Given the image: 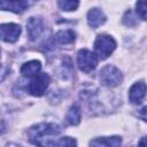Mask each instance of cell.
Returning a JSON list of instances; mask_svg holds the SVG:
<instances>
[{
	"mask_svg": "<svg viewBox=\"0 0 147 147\" xmlns=\"http://www.w3.org/2000/svg\"><path fill=\"white\" fill-rule=\"evenodd\" d=\"M61 132V129L57 124L54 123H40L33 125L29 129L28 136L32 144L39 146H52V140L54 136H57Z\"/></svg>",
	"mask_w": 147,
	"mask_h": 147,
	"instance_id": "cell-1",
	"label": "cell"
},
{
	"mask_svg": "<svg viewBox=\"0 0 147 147\" xmlns=\"http://www.w3.org/2000/svg\"><path fill=\"white\" fill-rule=\"evenodd\" d=\"M94 48L99 59H107L116 48V41L108 34H99L94 41Z\"/></svg>",
	"mask_w": 147,
	"mask_h": 147,
	"instance_id": "cell-2",
	"label": "cell"
},
{
	"mask_svg": "<svg viewBox=\"0 0 147 147\" xmlns=\"http://www.w3.org/2000/svg\"><path fill=\"white\" fill-rule=\"evenodd\" d=\"M100 82L102 85L108 87H115L121 84L123 76L122 72L114 65H106L100 71Z\"/></svg>",
	"mask_w": 147,
	"mask_h": 147,
	"instance_id": "cell-3",
	"label": "cell"
},
{
	"mask_svg": "<svg viewBox=\"0 0 147 147\" xmlns=\"http://www.w3.org/2000/svg\"><path fill=\"white\" fill-rule=\"evenodd\" d=\"M77 64L82 71L91 72L98 65V56L88 49H80L77 54Z\"/></svg>",
	"mask_w": 147,
	"mask_h": 147,
	"instance_id": "cell-4",
	"label": "cell"
},
{
	"mask_svg": "<svg viewBox=\"0 0 147 147\" xmlns=\"http://www.w3.org/2000/svg\"><path fill=\"white\" fill-rule=\"evenodd\" d=\"M49 82L51 79L47 74H37L36 76H33L32 80L29 83L28 91L33 96H41L46 92L49 85Z\"/></svg>",
	"mask_w": 147,
	"mask_h": 147,
	"instance_id": "cell-5",
	"label": "cell"
},
{
	"mask_svg": "<svg viewBox=\"0 0 147 147\" xmlns=\"http://www.w3.org/2000/svg\"><path fill=\"white\" fill-rule=\"evenodd\" d=\"M1 39L7 42H15L21 34V26L15 23H6L1 24Z\"/></svg>",
	"mask_w": 147,
	"mask_h": 147,
	"instance_id": "cell-6",
	"label": "cell"
},
{
	"mask_svg": "<svg viewBox=\"0 0 147 147\" xmlns=\"http://www.w3.org/2000/svg\"><path fill=\"white\" fill-rule=\"evenodd\" d=\"M26 31L30 40H36L40 37L44 31V23L41 18L38 17H30L26 23Z\"/></svg>",
	"mask_w": 147,
	"mask_h": 147,
	"instance_id": "cell-7",
	"label": "cell"
},
{
	"mask_svg": "<svg viewBox=\"0 0 147 147\" xmlns=\"http://www.w3.org/2000/svg\"><path fill=\"white\" fill-rule=\"evenodd\" d=\"M146 92H147V85L144 83V82H138V83H134L130 91H129V99L132 103H140L142 101V99L145 98L146 95Z\"/></svg>",
	"mask_w": 147,
	"mask_h": 147,
	"instance_id": "cell-8",
	"label": "cell"
},
{
	"mask_svg": "<svg viewBox=\"0 0 147 147\" xmlns=\"http://www.w3.org/2000/svg\"><path fill=\"white\" fill-rule=\"evenodd\" d=\"M1 9L10 10L14 13H23L29 6L24 0H1Z\"/></svg>",
	"mask_w": 147,
	"mask_h": 147,
	"instance_id": "cell-9",
	"label": "cell"
},
{
	"mask_svg": "<svg viewBox=\"0 0 147 147\" xmlns=\"http://www.w3.org/2000/svg\"><path fill=\"white\" fill-rule=\"evenodd\" d=\"M105 22H106V16L100 9L93 8L87 13V23L91 28H99Z\"/></svg>",
	"mask_w": 147,
	"mask_h": 147,
	"instance_id": "cell-10",
	"label": "cell"
},
{
	"mask_svg": "<svg viewBox=\"0 0 147 147\" xmlns=\"http://www.w3.org/2000/svg\"><path fill=\"white\" fill-rule=\"evenodd\" d=\"M40 69H41L40 62L37 61V60H32V61H29V62L24 63L21 67V74L24 77H33L40 71Z\"/></svg>",
	"mask_w": 147,
	"mask_h": 147,
	"instance_id": "cell-11",
	"label": "cell"
},
{
	"mask_svg": "<svg viewBox=\"0 0 147 147\" xmlns=\"http://www.w3.org/2000/svg\"><path fill=\"white\" fill-rule=\"evenodd\" d=\"M122 144L121 137H103V138H96L90 142L91 146H119Z\"/></svg>",
	"mask_w": 147,
	"mask_h": 147,
	"instance_id": "cell-12",
	"label": "cell"
},
{
	"mask_svg": "<svg viewBox=\"0 0 147 147\" xmlns=\"http://www.w3.org/2000/svg\"><path fill=\"white\" fill-rule=\"evenodd\" d=\"M75 32L72 30H61L54 36V41L59 44H71L75 40Z\"/></svg>",
	"mask_w": 147,
	"mask_h": 147,
	"instance_id": "cell-13",
	"label": "cell"
},
{
	"mask_svg": "<svg viewBox=\"0 0 147 147\" xmlns=\"http://www.w3.org/2000/svg\"><path fill=\"white\" fill-rule=\"evenodd\" d=\"M80 108L78 105H74L70 107L68 114H67V122L70 125H77L80 122Z\"/></svg>",
	"mask_w": 147,
	"mask_h": 147,
	"instance_id": "cell-14",
	"label": "cell"
},
{
	"mask_svg": "<svg viewBox=\"0 0 147 147\" xmlns=\"http://www.w3.org/2000/svg\"><path fill=\"white\" fill-rule=\"evenodd\" d=\"M79 0H59V6L64 11H71L77 9Z\"/></svg>",
	"mask_w": 147,
	"mask_h": 147,
	"instance_id": "cell-15",
	"label": "cell"
},
{
	"mask_svg": "<svg viewBox=\"0 0 147 147\" xmlns=\"http://www.w3.org/2000/svg\"><path fill=\"white\" fill-rule=\"evenodd\" d=\"M136 10L140 18L147 20V0H138L136 5Z\"/></svg>",
	"mask_w": 147,
	"mask_h": 147,
	"instance_id": "cell-16",
	"label": "cell"
},
{
	"mask_svg": "<svg viewBox=\"0 0 147 147\" xmlns=\"http://www.w3.org/2000/svg\"><path fill=\"white\" fill-rule=\"evenodd\" d=\"M75 145H76L75 139H71L70 137H62V138H57L54 146H75Z\"/></svg>",
	"mask_w": 147,
	"mask_h": 147,
	"instance_id": "cell-17",
	"label": "cell"
},
{
	"mask_svg": "<svg viewBox=\"0 0 147 147\" xmlns=\"http://www.w3.org/2000/svg\"><path fill=\"white\" fill-rule=\"evenodd\" d=\"M138 116H139V118H141L142 121L147 122V106H145V107H142L141 109H139Z\"/></svg>",
	"mask_w": 147,
	"mask_h": 147,
	"instance_id": "cell-18",
	"label": "cell"
},
{
	"mask_svg": "<svg viewBox=\"0 0 147 147\" xmlns=\"http://www.w3.org/2000/svg\"><path fill=\"white\" fill-rule=\"evenodd\" d=\"M139 146H147V137H144L141 138V140L138 142Z\"/></svg>",
	"mask_w": 147,
	"mask_h": 147,
	"instance_id": "cell-19",
	"label": "cell"
},
{
	"mask_svg": "<svg viewBox=\"0 0 147 147\" xmlns=\"http://www.w3.org/2000/svg\"><path fill=\"white\" fill-rule=\"evenodd\" d=\"M26 3H28V6H30V5H32V3H34V2H37L38 0H24Z\"/></svg>",
	"mask_w": 147,
	"mask_h": 147,
	"instance_id": "cell-20",
	"label": "cell"
}]
</instances>
